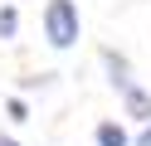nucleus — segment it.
I'll use <instances>...</instances> for the list:
<instances>
[{"label":"nucleus","instance_id":"nucleus-1","mask_svg":"<svg viewBox=\"0 0 151 146\" xmlns=\"http://www.w3.org/2000/svg\"><path fill=\"white\" fill-rule=\"evenodd\" d=\"M44 39H49V49H73L83 34V19H78V5L73 0H44Z\"/></svg>","mask_w":151,"mask_h":146},{"label":"nucleus","instance_id":"nucleus-2","mask_svg":"<svg viewBox=\"0 0 151 146\" xmlns=\"http://www.w3.org/2000/svg\"><path fill=\"white\" fill-rule=\"evenodd\" d=\"M122 112H127L132 122H151V93H146L141 83L122 88Z\"/></svg>","mask_w":151,"mask_h":146},{"label":"nucleus","instance_id":"nucleus-3","mask_svg":"<svg viewBox=\"0 0 151 146\" xmlns=\"http://www.w3.org/2000/svg\"><path fill=\"white\" fill-rule=\"evenodd\" d=\"M102 68H107V78H112V88H117V93L137 83V78H132V63L117 54V49H102Z\"/></svg>","mask_w":151,"mask_h":146},{"label":"nucleus","instance_id":"nucleus-4","mask_svg":"<svg viewBox=\"0 0 151 146\" xmlns=\"http://www.w3.org/2000/svg\"><path fill=\"white\" fill-rule=\"evenodd\" d=\"M93 141L98 146H132V136H127V127H122L117 117H102V122L93 127Z\"/></svg>","mask_w":151,"mask_h":146},{"label":"nucleus","instance_id":"nucleus-5","mask_svg":"<svg viewBox=\"0 0 151 146\" xmlns=\"http://www.w3.org/2000/svg\"><path fill=\"white\" fill-rule=\"evenodd\" d=\"M20 34V15H15V5H0V39H15Z\"/></svg>","mask_w":151,"mask_h":146},{"label":"nucleus","instance_id":"nucleus-6","mask_svg":"<svg viewBox=\"0 0 151 146\" xmlns=\"http://www.w3.org/2000/svg\"><path fill=\"white\" fill-rule=\"evenodd\" d=\"M5 112H10V122H29V107H24V97H10V102H5Z\"/></svg>","mask_w":151,"mask_h":146},{"label":"nucleus","instance_id":"nucleus-7","mask_svg":"<svg viewBox=\"0 0 151 146\" xmlns=\"http://www.w3.org/2000/svg\"><path fill=\"white\" fill-rule=\"evenodd\" d=\"M137 146H151V122H141V132H137Z\"/></svg>","mask_w":151,"mask_h":146},{"label":"nucleus","instance_id":"nucleus-8","mask_svg":"<svg viewBox=\"0 0 151 146\" xmlns=\"http://www.w3.org/2000/svg\"><path fill=\"white\" fill-rule=\"evenodd\" d=\"M0 146H20V141H15V136H5V132H0Z\"/></svg>","mask_w":151,"mask_h":146}]
</instances>
